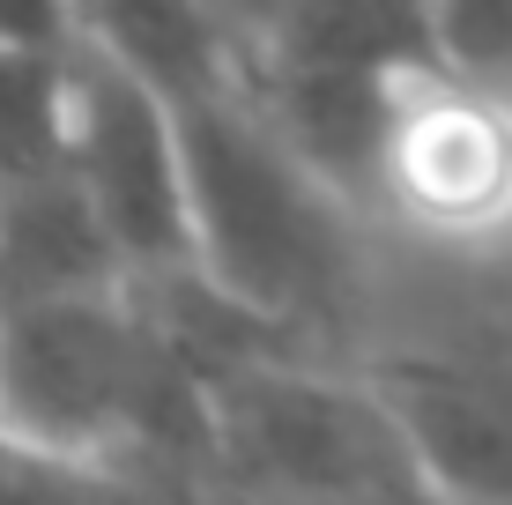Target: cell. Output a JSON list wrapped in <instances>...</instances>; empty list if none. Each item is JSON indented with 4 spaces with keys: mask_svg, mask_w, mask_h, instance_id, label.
Wrapping results in <instances>:
<instances>
[{
    "mask_svg": "<svg viewBox=\"0 0 512 505\" xmlns=\"http://www.w3.org/2000/svg\"><path fill=\"white\" fill-rule=\"evenodd\" d=\"M186 179V260L297 342H327L357 312V231L342 194L245 97V75L171 97Z\"/></svg>",
    "mask_w": 512,
    "mask_h": 505,
    "instance_id": "cell-1",
    "label": "cell"
},
{
    "mask_svg": "<svg viewBox=\"0 0 512 505\" xmlns=\"http://www.w3.org/2000/svg\"><path fill=\"white\" fill-rule=\"evenodd\" d=\"M208 454L201 491L334 498V505H431L409 431L372 394L312 357H253L201 387Z\"/></svg>",
    "mask_w": 512,
    "mask_h": 505,
    "instance_id": "cell-2",
    "label": "cell"
},
{
    "mask_svg": "<svg viewBox=\"0 0 512 505\" xmlns=\"http://www.w3.org/2000/svg\"><path fill=\"white\" fill-rule=\"evenodd\" d=\"M364 194L446 246H483L512 231V97L438 60L401 67Z\"/></svg>",
    "mask_w": 512,
    "mask_h": 505,
    "instance_id": "cell-3",
    "label": "cell"
},
{
    "mask_svg": "<svg viewBox=\"0 0 512 505\" xmlns=\"http://www.w3.org/2000/svg\"><path fill=\"white\" fill-rule=\"evenodd\" d=\"M67 179L90 201L127 275L186 260V179L171 104L82 30L67 38Z\"/></svg>",
    "mask_w": 512,
    "mask_h": 505,
    "instance_id": "cell-4",
    "label": "cell"
},
{
    "mask_svg": "<svg viewBox=\"0 0 512 505\" xmlns=\"http://www.w3.org/2000/svg\"><path fill=\"white\" fill-rule=\"evenodd\" d=\"M372 394L409 431V454L446 505H512V342L379 357Z\"/></svg>",
    "mask_w": 512,
    "mask_h": 505,
    "instance_id": "cell-5",
    "label": "cell"
},
{
    "mask_svg": "<svg viewBox=\"0 0 512 505\" xmlns=\"http://www.w3.org/2000/svg\"><path fill=\"white\" fill-rule=\"evenodd\" d=\"M67 179V45H0V194Z\"/></svg>",
    "mask_w": 512,
    "mask_h": 505,
    "instance_id": "cell-6",
    "label": "cell"
},
{
    "mask_svg": "<svg viewBox=\"0 0 512 505\" xmlns=\"http://www.w3.org/2000/svg\"><path fill=\"white\" fill-rule=\"evenodd\" d=\"M0 505H193V498L127 461L67 454V446L23 439L0 424Z\"/></svg>",
    "mask_w": 512,
    "mask_h": 505,
    "instance_id": "cell-7",
    "label": "cell"
},
{
    "mask_svg": "<svg viewBox=\"0 0 512 505\" xmlns=\"http://www.w3.org/2000/svg\"><path fill=\"white\" fill-rule=\"evenodd\" d=\"M431 60L512 97V0H423Z\"/></svg>",
    "mask_w": 512,
    "mask_h": 505,
    "instance_id": "cell-8",
    "label": "cell"
},
{
    "mask_svg": "<svg viewBox=\"0 0 512 505\" xmlns=\"http://www.w3.org/2000/svg\"><path fill=\"white\" fill-rule=\"evenodd\" d=\"M75 0H0V45H67Z\"/></svg>",
    "mask_w": 512,
    "mask_h": 505,
    "instance_id": "cell-9",
    "label": "cell"
},
{
    "mask_svg": "<svg viewBox=\"0 0 512 505\" xmlns=\"http://www.w3.org/2000/svg\"><path fill=\"white\" fill-rule=\"evenodd\" d=\"M208 8H216V23L231 30V38H253V23H260V8H268V0H208Z\"/></svg>",
    "mask_w": 512,
    "mask_h": 505,
    "instance_id": "cell-10",
    "label": "cell"
},
{
    "mask_svg": "<svg viewBox=\"0 0 512 505\" xmlns=\"http://www.w3.org/2000/svg\"><path fill=\"white\" fill-rule=\"evenodd\" d=\"M193 505H334V498H260V491H193ZM438 505V498H431Z\"/></svg>",
    "mask_w": 512,
    "mask_h": 505,
    "instance_id": "cell-11",
    "label": "cell"
},
{
    "mask_svg": "<svg viewBox=\"0 0 512 505\" xmlns=\"http://www.w3.org/2000/svg\"><path fill=\"white\" fill-rule=\"evenodd\" d=\"M438 505H446V498H438Z\"/></svg>",
    "mask_w": 512,
    "mask_h": 505,
    "instance_id": "cell-12",
    "label": "cell"
}]
</instances>
